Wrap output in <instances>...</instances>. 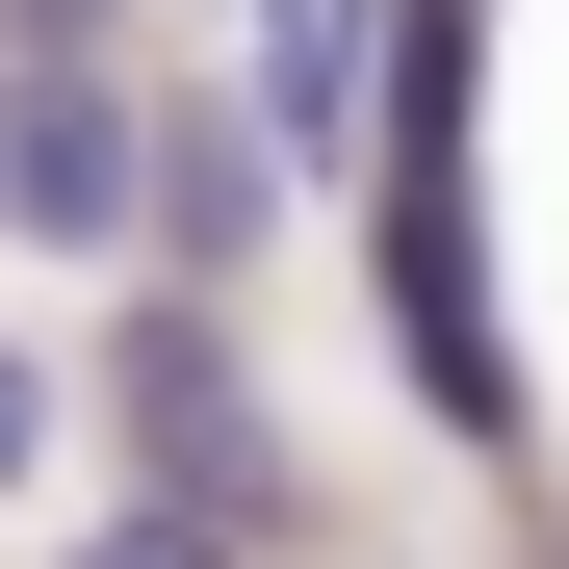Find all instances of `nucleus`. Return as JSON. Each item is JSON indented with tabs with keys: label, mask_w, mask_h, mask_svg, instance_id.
<instances>
[{
	"label": "nucleus",
	"mask_w": 569,
	"mask_h": 569,
	"mask_svg": "<svg viewBox=\"0 0 569 569\" xmlns=\"http://www.w3.org/2000/svg\"><path fill=\"white\" fill-rule=\"evenodd\" d=\"M104 415H130V492L284 543V415H259V362H233V284H181V259L130 284V311H104Z\"/></svg>",
	"instance_id": "obj_1"
},
{
	"label": "nucleus",
	"mask_w": 569,
	"mask_h": 569,
	"mask_svg": "<svg viewBox=\"0 0 569 569\" xmlns=\"http://www.w3.org/2000/svg\"><path fill=\"white\" fill-rule=\"evenodd\" d=\"M130 181H156V104L104 52H0V233L27 259H130Z\"/></svg>",
	"instance_id": "obj_2"
},
{
	"label": "nucleus",
	"mask_w": 569,
	"mask_h": 569,
	"mask_svg": "<svg viewBox=\"0 0 569 569\" xmlns=\"http://www.w3.org/2000/svg\"><path fill=\"white\" fill-rule=\"evenodd\" d=\"M259 208H284V156H259V130H208V104H156V181H130V233H156L181 284H233V259H259Z\"/></svg>",
	"instance_id": "obj_3"
},
{
	"label": "nucleus",
	"mask_w": 569,
	"mask_h": 569,
	"mask_svg": "<svg viewBox=\"0 0 569 569\" xmlns=\"http://www.w3.org/2000/svg\"><path fill=\"white\" fill-rule=\"evenodd\" d=\"M362 52H389L362 0H259V104H233V130H259L284 181H311V156H362Z\"/></svg>",
	"instance_id": "obj_4"
},
{
	"label": "nucleus",
	"mask_w": 569,
	"mask_h": 569,
	"mask_svg": "<svg viewBox=\"0 0 569 569\" xmlns=\"http://www.w3.org/2000/svg\"><path fill=\"white\" fill-rule=\"evenodd\" d=\"M52 569H259V543H233V518H181V492H130V518H78Z\"/></svg>",
	"instance_id": "obj_5"
},
{
	"label": "nucleus",
	"mask_w": 569,
	"mask_h": 569,
	"mask_svg": "<svg viewBox=\"0 0 569 569\" xmlns=\"http://www.w3.org/2000/svg\"><path fill=\"white\" fill-rule=\"evenodd\" d=\"M27 466H52V362L0 337V492H27Z\"/></svg>",
	"instance_id": "obj_6"
},
{
	"label": "nucleus",
	"mask_w": 569,
	"mask_h": 569,
	"mask_svg": "<svg viewBox=\"0 0 569 569\" xmlns=\"http://www.w3.org/2000/svg\"><path fill=\"white\" fill-rule=\"evenodd\" d=\"M0 52H104V0H0Z\"/></svg>",
	"instance_id": "obj_7"
}]
</instances>
